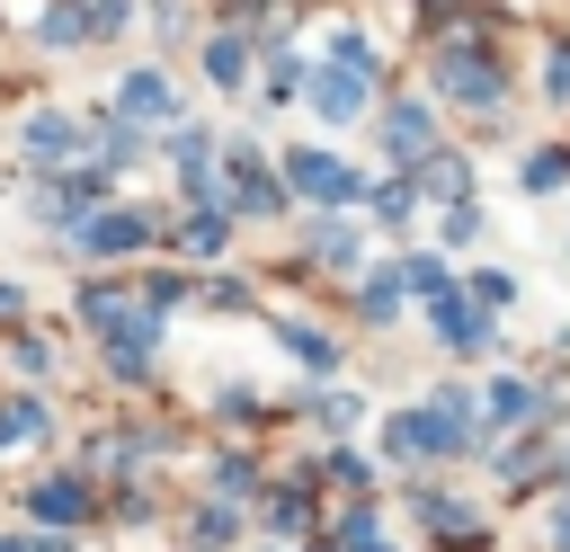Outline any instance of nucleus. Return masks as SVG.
Segmentation results:
<instances>
[{
	"instance_id": "dca6fc26",
	"label": "nucleus",
	"mask_w": 570,
	"mask_h": 552,
	"mask_svg": "<svg viewBox=\"0 0 570 552\" xmlns=\"http://www.w3.org/2000/svg\"><path fill=\"white\" fill-rule=\"evenodd\" d=\"M543 89H552V98H570V45L552 53V71H543Z\"/></svg>"
},
{
	"instance_id": "39448f33",
	"label": "nucleus",
	"mask_w": 570,
	"mask_h": 552,
	"mask_svg": "<svg viewBox=\"0 0 570 552\" xmlns=\"http://www.w3.org/2000/svg\"><path fill=\"white\" fill-rule=\"evenodd\" d=\"M80 240L89 249H134L142 240V214H98V223H80Z\"/></svg>"
},
{
	"instance_id": "4468645a",
	"label": "nucleus",
	"mask_w": 570,
	"mask_h": 552,
	"mask_svg": "<svg viewBox=\"0 0 570 552\" xmlns=\"http://www.w3.org/2000/svg\"><path fill=\"white\" fill-rule=\"evenodd\" d=\"M401 276H410V294H428V303H436V294H445V267H436V258H410V267H401Z\"/></svg>"
},
{
	"instance_id": "f257e3e1",
	"label": "nucleus",
	"mask_w": 570,
	"mask_h": 552,
	"mask_svg": "<svg viewBox=\"0 0 570 552\" xmlns=\"http://www.w3.org/2000/svg\"><path fill=\"white\" fill-rule=\"evenodd\" d=\"M436 89H454V98L490 107V98H499V71H490V53H481V45H445V53H436Z\"/></svg>"
},
{
	"instance_id": "2eb2a0df",
	"label": "nucleus",
	"mask_w": 570,
	"mask_h": 552,
	"mask_svg": "<svg viewBox=\"0 0 570 552\" xmlns=\"http://www.w3.org/2000/svg\"><path fill=\"white\" fill-rule=\"evenodd\" d=\"M472 294H481V303H508V294H517V276H508V267H481V276H472Z\"/></svg>"
},
{
	"instance_id": "9b49d317",
	"label": "nucleus",
	"mask_w": 570,
	"mask_h": 552,
	"mask_svg": "<svg viewBox=\"0 0 570 552\" xmlns=\"http://www.w3.org/2000/svg\"><path fill=\"white\" fill-rule=\"evenodd\" d=\"M285 347H294V356H303L312 374H330V365H338V347H330L321 329H285Z\"/></svg>"
},
{
	"instance_id": "9d476101",
	"label": "nucleus",
	"mask_w": 570,
	"mask_h": 552,
	"mask_svg": "<svg viewBox=\"0 0 570 552\" xmlns=\"http://www.w3.org/2000/svg\"><path fill=\"white\" fill-rule=\"evenodd\" d=\"M27 436H45V410L36 401H9L0 410V445H27Z\"/></svg>"
},
{
	"instance_id": "ddd939ff",
	"label": "nucleus",
	"mask_w": 570,
	"mask_h": 552,
	"mask_svg": "<svg viewBox=\"0 0 570 552\" xmlns=\"http://www.w3.org/2000/svg\"><path fill=\"white\" fill-rule=\"evenodd\" d=\"M561 178H570L561 151H534V160H525V187H561Z\"/></svg>"
},
{
	"instance_id": "0eeeda50",
	"label": "nucleus",
	"mask_w": 570,
	"mask_h": 552,
	"mask_svg": "<svg viewBox=\"0 0 570 552\" xmlns=\"http://www.w3.org/2000/svg\"><path fill=\"white\" fill-rule=\"evenodd\" d=\"M534 410H543V401H534L525 383H490V418H499V427H525Z\"/></svg>"
},
{
	"instance_id": "f03ea898",
	"label": "nucleus",
	"mask_w": 570,
	"mask_h": 552,
	"mask_svg": "<svg viewBox=\"0 0 570 552\" xmlns=\"http://www.w3.org/2000/svg\"><path fill=\"white\" fill-rule=\"evenodd\" d=\"M285 178H294V196H321V205H347V196H356V178H347L338 160H321V151H294Z\"/></svg>"
},
{
	"instance_id": "1a4fd4ad",
	"label": "nucleus",
	"mask_w": 570,
	"mask_h": 552,
	"mask_svg": "<svg viewBox=\"0 0 570 552\" xmlns=\"http://www.w3.org/2000/svg\"><path fill=\"white\" fill-rule=\"evenodd\" d=\"M160 107H169L160 71H134V80H125V116H160Z\"/></svg>"
},
{
	"instance_id": "7ed1b4c3",
	"label": "nucleus",
	"mask_w": 570,
	"mask_h": 552,
	"mask_svg": "<svg viewBox=\"0 0 570 552\" xmlns=\"http://www.w3.org/2000/svg\"><path fill=\"white\" fill-rule=\"evenodd\" d=\"M383 142H392V160H428V151H436L428 107H392V116H383Z\"/></svg>"
},
{
	"instance_id": "f8f14e48",
	"label": "nucleus",
	"mask_w": 570,
	"mask_h": 552,
	"mask_svg": "<svg viewBox=\"0 0 570 552\" xmlns=\"http://www.w3.org/2000/svg\"><path fill=\"white\" fill-rule=\"evenodd\" d=\"M205 71H214V80L232 89V80H240V36H214V53H205Z\"/></svg>"
},
{
	"instance_id": "20e7f679",
	"label": "nucleus",
	"mask_w": 570,
	"mask_h": 552,
	"mask_svg": "<svg viewBox=\"0 0 570 552\" xmlns=\"http://www.w3.org/2000/svg\"><path fill=\"white\" fill-rule=\"evenodd\" d=\"M436 329H445V347H454V356H472V347L490 338V329H481V312H463L454 294H436Z\"/></svg>"
},
{
	"instance_id": "6e6552de",
	"label": "nucleus",
	"mask_w": 570,
	"mask_h": 552,
	"mask_svg": "<svg viewBox=\"0 0 570 552\" xmlns=\"http://www.w3.org/2000/svg\"><path fill=\"white\" fill-rule=\"evenodd\" d=\"M36 507L71 525V516H89V490H80V481H45V490H36Z\"/></svg>"
},
{
	"instance_id": "423d86ee",
	"label": "nucleus",
	"mask_w": 570,
	"mask_h": 552,
	"mask_svg": "<svg viewBox=\"0 0 570 552\" xmlns=\"http://www.w3.org/2000/svg\"><path fill=\"white\" fill-rule=\"evenodd\" d=\"M71 142H80V134H71L62 116H27V151H36V160H62Z\"/></svg>"
},
{
	"instance_id": "f3484780",
	"label": "nucleus",
	"mask_w": 570,
	"mask_h": 552,
	"mask_svg": "<svg viewBox=\"0 0 570 552\" xmlns=\"http://www.w3.org/2000/svg\"><path fill=\"white\" fill-rule=\"evenodd\" d=\"M552 552H570V507H561V516H552Z\"/></svg>"
}]
</instances>
